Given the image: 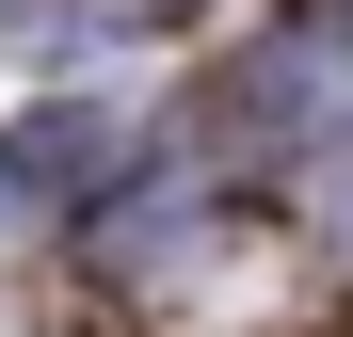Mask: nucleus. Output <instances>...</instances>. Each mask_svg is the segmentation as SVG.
Instances as JSON below:
<instances>
[{"instance_id":"nucleus-1","label":"nucleus","mask_w":353,"mask_h":337,"mask_svg":"<svg viewBox=\"0 0 353 337\" xmlns=\"http://www.w3.org/2000/svg\"><path fill=\"white\" fill-rule=\"evenodd\" d=\"M129 17H176V0H129Z\"/></svg>"},{"instance_id":"nucleus-2","label":"nucleus","mask_w":353,"mask_h":337,"mask_svg":"<svg viewBox=\"0 0 353 337\" xmlns=\"http://www.w3.org/2000/svg\"><path fill=\"white\" fill-rule=\"evenodd\" d=\"M337 32H353V0H337Z\"/></svg>"},{"instance_id":"nucleus-3","label":"nucleus","mask_w":353,"mask_h":337,"mask_svg":"<svg viewBox=\"0 0 353 337\" xmlns=\"http://www.w3.org/2000/svg\"><path fill=\"white\" fill-rule=\"evenodd\" d=\"M337 225H353V193H337Z\"/></svg>"}]
</instances>
